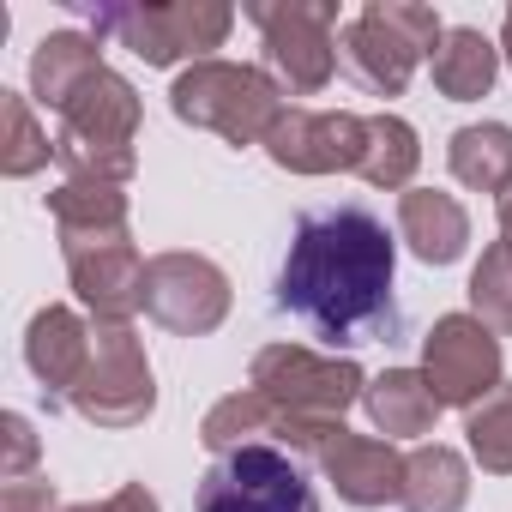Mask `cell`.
<instances>
[{"instance_id": "obj_6", "label": "cell", "mask_w": 512, "mask_h": 512, "mask_svg": "<svg viewBox=\"0 0 512 512\" xmlns=\"http://www.w3.org/2000/svg\"><path fill=\"white\" fill-rule=\"evenodd\" d=\"M235 25V7L223 0H151V7H103L97 37H121L145 67H199L211 49H223Z\"/></svg>"}, {"instance_id": "obj_14", "label": "cell", "mask_w": 512, "mask_h": 512, "mask_svg": "<svg viewBox=\"0 0 512 512\" xmlns=\"http://www.w3.org/2000/svg\"><path fill=\"white\" fill-rule=\"evenodd\" d=\"M320 476L338 488V500L350 506H386V500H404V458L392 440H374V434H350L338 428L320 452Z\"/></svg>"}, {"instance_id": "obj_8", "label": "cell", "mask_w": 512, "mask_h": 512, "mask_svg": "<svg viewBox=\"0 0 512 512\" xmlns=\"http://www.w3.org/2000/svg\"><path fill=\"white\" fill-rule=\"evenodd\" d=\"M97 428H139L157 410V380L145 362V338L133 320H97L91 326V368L67 398Z\"/></svg>"}, {"instance_id": "obj_31", "label": "cell", "mask_w": 512, "mask_h": 512, "mask_svg": "<svg viewBox=\"0 0 512 512\" xmlns=\"http://www.w3.org/2000/svg\"><path fill=\"white\" fill-rule=\"evenodd\" d=\"M500 241H512V187L500 193Z\"/></svg>"}, {"instance_id": "obj_15", "label": "cell", "mask_w": 512, "mask_h": 512, "mask_svg": "<svg viewBox=\"0 0 512 512\" xmlns=\"http://www.w3.org/2000/svg\"><path fill=\"white\" fill-rule=\"evenodd\" d=\"M25 362H31V374L55 398H73V386L91 368V326L73 308H61V302L55 308H37L31 326H25Z\"/></svg>"}, {"instance_id": "obj_16", "label": "cell", "mask_w": 512, "mask_h": 512, "mask_svg": "<svg viewBox=\"0 0 512 512\" xmlns=\"http://www.w3.org/2000/svg\"><path fill=\"white\" fill-rule=\"evenodd\" d=\"M398 235L410 241V253L422 266H452L470 247V217L440 187H404L398 193Z\"/></svg>"}, {"instance_id": "obj_20", "label": "cell", "mask_w": 512, "mask_h": 512, "mask_svg": "<svg viewBox=\"0 0 512 512\" xmlns=\"http://www.w3.org/2000/svg\"><path fill=\"white\" fill-rule=\"evenodd\" d=\"M494 73H500V49L482 31L458 25V31L440 37V49H434V85H440V97L476 103V97L494 91Z\"/></svg>"}, {"instance_id": "obj_26", "label": "cell", "mask_w": 512, "mask_h": 512, "mask_svg": "<svg viewBox=\"0 0 512 512\" xmlns=\"http://www.w3.org/2000/svg\"><path fill=\"white\" fill-rule=\"evenodd\" d=\"M464 440L488 476H512V386H500L494 398L464 410Z\"/></svg>"}, {"instance_id": "obj_2", "label": "cell", "mask_w": 512, "mask_h": 512, "mask_svg": "<svg viewBox=\"0 0 512 512\" xmlns=\"http://www.w3.org/2000/svg\"><path fill=\"white\" fill-rule=\"evenodd\" d=\"M247 386L272 404L278 416L272 434H284L296 452H320L344 428V410L368 392V374L344 356H320L302 344H266L253 356Z\"/></svg>"}, {"instance_id": "obj_5", "label": "cell", "mask_w": 512, "mask_h": 512, "mask_svg": "<svg viewBox=\"0 0 512 512\" xmlns=\"http://www.w3.org/2000/svg\"><path fill=\"white\" fill-rule=\"evenodd\" d=\"M169 109L187 127L217 133L223 145H266V133L284 121V85L260 67L199 61L169 85Z\"/></svg>"}, {"instance_id": "obj_13", "label": "cell", "mask_w": 512, "mask_h": 512, "mask_svg": "<svg viewBox=\"0 0 512 512\" xmlns=\"http://www.w3.org/2000/svg\"><path fill=\"white\" fill-rule=\"evenodd\" d=\"M368 151V115L350 109H284L266 133V157L290 175H350Z\"/></svg>"}, {"instance_id": "obj_25", "label": "cell", "mask_w": 512, "mask_h": 512, "mask_svg": "<svg viewBox=\"0 0 512 512\" xmlns=\"http://www.w3.org/2000/svg\"><path fill=\"white\" fill-rule=\"evenodd\" d=\"M272 428H278L272 404L253 392V386H241V392H229V398H217V404L205 410L199 440L223 458V452H235V446H253V434H272Z\"/></svg>"}, {"instance_id": "obj_17", "label": "cell", "mask_w": 512, "mask_h": 512, "mask_svg": "<svg viewBox=\"0 0 512 512\" xmlns=\"http://www.w3.org/2000/svg\"><path fill=\"white\" fill-rule=\"evenodd\" d=\"M103 73V49H97V37H85V31H55V37H43L37 43V55H31V91H37V103L43 109H67L73 103V91L85 85V79H97Z\"/></svg>"}, {"instance_id": "obj_9", "label": "cell", "mask_w": 512, "mask_h": 512, "mask_svg": "<svg viewBox=\"0 0 512 512\" xmlns=\"http://www.w3.org/2000/svg\"><path fill=\"white\" fill-rule=\"evenodd\" d=\"M193 512H320L314 482L302 476V464L266 440L223 452L205 476H199V500Z\"/></svg>"}, {"instance_id": "obj_18", "label": "cell", "mask_w": 512, "mask_h": 512, "mask_svg": "<svg viewBox=\"0 0 512 512\" xmlns=\"http://www.w3.org/2000/svg\"><path fill=\"white\" fill-rule=\"evenodd\" d=\"M362 404H368V422H374L386 440H416V434H428L434 416H440V398L428 392L422 368H386L380 380H368Z\"/></svg>"}, {"instance_id": "obj_19", "label": "cell", "mask_w": 512, "mask_h": 512, "mask_svg": "<svg viewBox=\"0 0 512 512\" xmlns=\"http://www.w3.org/2000/svg\"><path fill=\"white\" fill-rule=\"evenodd\" d=\"M470 500V470L452 446H416L404 458V512H464Z\"/></svg>"}, {"instance_id": "obj_29", "label": "cell", "mask_w": 512, "mask_h": 512, "mask_svg": "<svg viewBox=\"0 0 512 512\" xmlns=\"http://www.w3.org/2000/svg\"><path fill=\"white\" fill-rule=\"evenodd\" d=\"M55 482L49 476H19V482H7L0 488V512H55Z\"/></svg>"}, {"instance_id": "obj_22", "label": "cell", "mask_w": 512, "mask_h": 512, "mask_svg": "<svg viewBox=\"0 0 512 512\" xmlns=\"http://www.w3.org/2000/svg\"><path fill=\"white\" fill-rule=\"evenodd\" d=\"M49 217L61 235H103L127 229V193L115 181H61L49 193Z\"/></svg>"}, {"instance_id": "obj_1", "label": "cell", "mask_w": 512, "mask_h": 512, "mask_svg": "<svg viewBox=\"0 0 512 512\" xmlns=\"http://www.w3.org/2000/svg\"><path fill=\"white\" fill-rule=\"evenodd\" d=\"M398 247L368 205H320L296 217L278 308L308 320L326 344H392L398 302H392Z\"/></svg>"}, {"instance_id": "obj_7", "label": "cell", "mask_w": 512, "mask_h": 512, "mask_svg": "<svg viewBox=\"0 0 512 512\" xmlns=\"http://www.w3.org/2000/svg\"><path fill=\"white\" fill-rule=\"evenodd\" d=\"M266 37V67L290 97H314L338 73V0H247Z\"/></svg>"}, {"instance_id": "obj_11", "label": "cell", "mask_w": 512, "mask_h": 512, "mask_svg": "<svg viewBox=\"0 0 512 512\" xmlns=\"http://www.w3.org/2000/svg\"><path fill=\"white\" fill-rule=\"evenodd\" d=\"M67 253V278L73 296L97 314V320H133L145 308V266L127 229H103V235H61Z\"/></svg>"}, {"instance_id": "obj_21", "label": "cell", "mask_w": 512, "mask_h": 512, "mask_svg": "<svg viewBox=\"0 0 512 512\" xmlns=\"http://www.w3.org/2000/svg\"><path fill=\"white\" fill-rule=\"evenodd\" d=\"M446 163L464 187L476 193H506L512 187V127L506 121H476V127H458L452 145H446Z\"/></svg>"}, {"instance_id": "obj_4", "label": "cell", "mask_w": 512, "mask_h": 512, "mask_svg": "<svg viewBox=\"0 0 512 512\" xmlns=\"http://www.w3.org/2000/svg\"><path fill=\"white\" fill-rule=\"evenodd\" d=\"M440 13L422 0H368V7L338 31V61L344 73L374 91V97H404L410 73L422 67V55L440 49Z\"/></svg>"}, {"instance_id": "obj_27", "label": "cell", "mask_w": 512, "mask_h": 512, "mask_svg": "<svg viewBox=\"0 0 512 512\" xmlns=\"http://www.w3.org/2000/svg\"><path fill=\"white\" fill-rule=\"evenodd\" d=\"M470 314L488 332H512V241L482 247V260L470 272Z\"/></svg>"}, {"instance_id": "obj_30", "label": "cell", "mask_w": 512, "mask_h": 512, "mask_svg": "<svg viewBox=\"0 0 512 512\" xmlns=\"http://www.w3.org/2000/svg\"><path fill=\"white\" fill-rule=\"evenodd\" d=\"M67 512H157V494H151L145 482H127V488H115L109 500H91V506H67Z\"/></svg>"}, {"instance_id": "obj_28", "label": "cell", "mask_w": 512, "mask_h": 512, "mask_svg": "<svg viewBox=\"0 0 512 512\" xmlns=\"http://www.w3.org/2000/svg\"><path fill=\"white\" fill-rule=\"evenodd\" d=\"M0 428H7V464H0V482H19V476L37 464V434H31V422H25L19 410L0 422Z\"/></svg>"}, {"instance_id": "obj_10", "label": "cell", "mask_w": 512, "mask_h": 512, "mask_svg": "<svg viewBox=\"0 0 512 512\" xmlns=\"http://www.w3.org/2000/svg\"><path fill=\"white\" fill-rule=\"evenodd\" d=\"M422 380L440 398V410H476L494 398L500 380V338L476 314H440L434 332L422 338Z\"/></svg>"}, {"instance_id": "obj_12", "label": "cell", "mask_w": 512, "mask_h": 512, "mask_svg": "<svg viewBox=\"0 0 512 512\" xmlns=\"http://www.w3.org/2000/svg\"><path fill=\"white\" fill-rule=\"evenodd\" d=\"M145 314L181 338H205L229 320V278L205 253H157L145 266Z\"/></svg>"}, {"instance_id": "obj_3", "label": "cell", "mask_w": 512, "mask_h": 512, "mask_svg": "<svg viewBox=\"0 0 512 512\" xmlns=\"http://www.w3.org/2000/svg\"><path fill=\"white\" fill-rule=\"evenodd\" d=\"M133 139H139V91L121 73L103 67L61 109L55 163L67 169V181H115V187H127V175H133Z\"/></svg>"}, {"instance_id": "obj_23", "label": "cell", "mask_w": 512, "mask_h": 512, "mask_svg": "<svg viewBox=\"0 0 512 512\" xmlns=\"http://www.w3.org/2000/svg\"><path fill=\"white\" fill-rule=\"evenodd\" d=\"M416 163H422V145H416V127L404 121V115H368V151H362V181L368 187H410V175H416Z\"/></svg>"}, {"instance_id": "obj_32", "label": "cell", "mask_w": 512, "mask_h": 512, "mask_svg": "<svg viewBox=\"0 0 512 512\" xmlns=\"http://www.w3.org/2000/svg\"><path fill=\"white\" fill-rule=\"evenodd\" d=\"M500 55H506V67H512V7H506V25H500Z\"/></svg>"}, {"instance_id": "obj_24", "label": "cell", "mask_w": 512, "mask_h": 512, "mask_svg": "<svg viewBox=\"0 0 512 512\" xmlns=\"http://www.w3.org/2000/svg\"><path fill=\"white\" fill-rule=\"evenodd\" d=\"M49 157H55V139L37 127L31 97L0 91V169H7L13 181H25V175H37Z\"/></svg>"}]
</instances>
